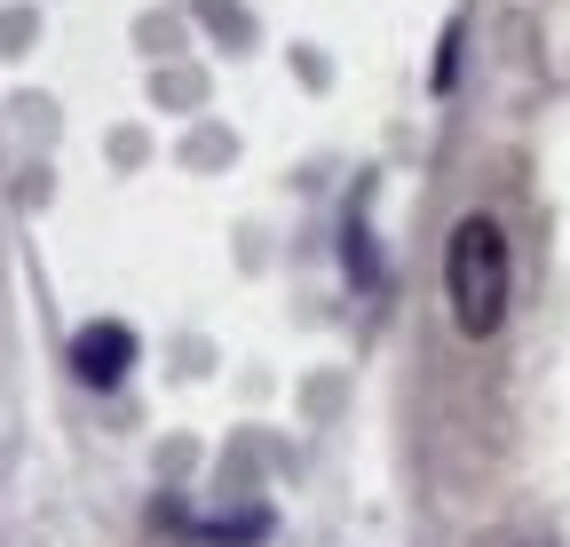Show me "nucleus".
Returning a JSON list of instances; mask_svg holds the SVG:
<instances>
[{
  "label": "nucleus",
  "mask_w": 570,
  "mask_h": 547,
  "mask_svg": "<svg viewBox=\"0 0 570 547\" xmlns=\"http://www.w3.org/2000/svg\"><path fill=\"white\" fill-rule=\"evenodd\" d=\"M127 365H135V333L119 318H96V325L71 333V373H80L88 389H119Z\"/></svg>",
  "instance_id": "2"
},
{
  "label": "nucleus",
  "mask_w": 570,
  "mask_h": 547,
  "mask_svg": "<svg viewBox=\"0 0 570 547\" xmlns=\"http://www.w3.org/2000/svg\"><path fill=\"white\" fill-rule=\"evenodd\" d=\"M444 294H452V325L468 341L499 333L508 318V294H515V254H508V231L491 215H460L452 223V246H444Z\"/></svg>",
  "instance_id": "1"
}]
</instances>
